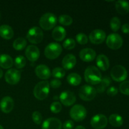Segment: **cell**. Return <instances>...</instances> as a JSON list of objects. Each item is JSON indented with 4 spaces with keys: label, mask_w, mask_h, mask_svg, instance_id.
Listing matches in <instances>:
<instances>
[{
    "label": "cell",
    "mask_w": 129,
    "mask_h": 129,
    "mask_svg": "<svg viewBox=\"0 0 129 129\" xmlns=\"http://www.w3.org/2000/svg\"><path fill=\"white\" fill-rule=\"evenodd\" d=\"M121 22L120 19L118 17H113L110 20V26L111 29L113 31H117L119 30L120 27Z\"/></svg>",
    "instance_id": "30"
},
{
    "label": "cell",
    "mask_w": 129,
    "mask_h": 129,
    "mask_svg": "<svg viewBox=\"0 0 129 129\" xmlns=\"http://www.w3.org/2000/svg\"><path fill=\"white\" fill-rule=\"evenodd\" d=\"M107 46L113 50L120 49L123 45V39L122 37L117 34H111L106 40Z\"/></svg>",
    "instance_id": "9"
},
{
    "label": "cell",
    "mask_w": 129,
    "mask_h": 129,
    "mask_svg": "<svg viewBox=\"0 0 129 129\" xmlns=\"http://www.w3.org/2000/svg\"><path fill=\"white\" fill-rule=\"evenodd\" d=\"M0 19H1V14H0Z\"/></svg>",
    "instance_id": "45"
},
{
    "label": "cell",
    "mask_w": 129,
    "mask_h": 129,
    "mask_svg": "<svg viewBox=\"0 0 129 129\" xmlns=\"http://www.w3.org/2000/svg\"><path fill=\"white\" fill-rule=\"evenodd\" d=\"M26 59L22 55H18L15 58V65L18 69H21V68H24L26 65Z\"/></svg>",
    "instance_id": "31"
},
{
    "label": "cell",
    "mask_w": 129,
    "mask_h": 129,
    "mask_svg": "<svg viewBox=\"0 0 129 129\" xmlns=\"http://www.w3.org/2000/svg\"><path fill=\"white\" fill-rule=\"evenodd\" d=\"M69 114L74 121L81 122L86 117V109L81 105H76L71 108Z\"/></svg>",
    "instance_id": "8"
},
{
    "label": "cell",
    "mask_w": 129,
    "mask_h": 129,
    "mask_svg": "<svg viewBox=\"0 0 129 129\" xmlns=\"http://www.w3.org/2000/svg\"><path fill=\"white\" fill-rule=\"evenodd\" d=\"M0 129H4V128H3V127L1 125H0Z\"/></svg>",
    "instance_id": "44"
},
{
    "label": "cell",
    "mask_w": 129,
    "mask_h": 129,
    "mask_svg": "<svg viewBox=\"0 0 129 129\" xmlns=\"http://www.w3.org/2000/svg\"><path fill=\"white\" fill-rule=\"evenodd\" d=\"M13 65V60L10 55L8 54L0 55V66L3 69L11 68Z\"/></svg>",
    "instance_id": "24"
},
{
    "label": "cell",
    "mask_w": 129,
    "mask_h": 129,
    "mask_svg": "<svg viewBox=\"0 0 129 129\" xmlns=\"http://www.w3.org/2000/svg\"><path fill=\"white\" fill-rule=\"evenodd\" d=\"M52 37L56 41H62L64 39L66 35L65 28L61 26H57L54 28L52 31Z\"/></svg>",
    "instance_id": "21"
},
{
    "label": "cell",
    "mask_w": 129,
    "mask_h": 129,
    "mask_svg": "<svg viewBox=\"0 0 129 129\" xmlns=\"http://www.w3.org/2000/svg\"><path fill=\"white\" fill-rule=\"evenodd\" d=\"M14 108V101L10 96H5L0 102V109L3 113H8Z\"/></svg>",
    "instance_id": "14"
},
{
    "label": "cell",
    "mask_w": 129,
    "mask_h": 129,
    "mask_svg": "<svg viewBox=\"0 0 129 129\" xmlns=\"http://www.w3.org/2000/svg\"><path fill=\"white\" fill-rule=\"evenodd\" d=\"M75 129H86L84 127H83L82 125H78L76 127Z\"/></svg>",
    "instance_id": "42"
},
{
    "label": "cell",
    "mask_w": 129,
    "mask_h": 129,
    "mask_svg": "<svg viewBox=\"0 0 129 129\" xmlns=\"http://www.w3.org/2000/svg\"><path fill=\"white\" fill-rule=\"evenodd\" d=\"M26 38L31 44H39L44 39V33L39 27L34 26L28 30L26 34Z\"/></svg>",
    "instance_id": "5"
},
{
    "label": "cell",
    "mask_w": 129,
    "mask_h": 129,
    "mask_svg": "<svg viewBox=\"0 0 129 129\" xmlns=\"http://www.w3.org/2000/svg\"><path fill=\"white\" fill-rule=\"evenodd\" d=\"M108 124L107 117L103 114H98L93 117L91 120V125L94 129H103Z\"/></svg>",
    "instance_id": "10"
},
{
    "label": "cell",
    "mask_w": 129,
    "mask_h": 129,
    "mask_svg": "<svg viewBox=\"0 0 129 129\" xmlns=\"http://www.w3.org/2000/svg\"><path fill=\"white\" fill-rule=\"evenodd\" d=\"M122 31L124 34H129V23H125L122 25Z\"/></svg>",
    "instance_id": "41"
},
{
    "label": "cell",
    "mask_w": 129,
    "mask_h": 129,
    "mask_svg": "<svg viewBox=\"0 0 129 129\" xmlns=\"http://www.w3.org/2000/svg\"><path fill=\"white\" fill-rule=\"evenodd\" d=\"M53 76L56 78H62L65 76L66 72L63 68H55L52 70V73Z\"/></svg>",
    "instance_id": "32"
},
{
    "label": "cell",
    "mask_w": 129,
    "mask_h": 129,
    "mask_svg": "<svg viewBox=\"0 0 129 129\" xmlns=\"http://www.w3.org/2000/svg\"><path fill=\"white\" fill-rule=\"evenodd\" d=\"M59 22L64 26H69L73 23V18L69 15H61L59 17Z\"/></svg>",
    "instance_id": "29"
},
{
    "label": "cell",
    "mask_w": 129,
    "mask_h": 129,
    "mask_svg": "<svg viewBox=\"0 0 129 129\" xmlns=\"http://www.w3.org/2000/svg\"><path fill=\"white\" fill-rule=\"evenodd\" d=\"M96 65L102 71H107L110 67L108 58L104 54H100L96 58Z\"/></svg>",
    "instance_id": "20"
},
{
    "label": "cell",
    "mask_w": 129,
    "mask_h": 129,
    "mask_svg": "<svg viewBox=\"0 0 129 129\" xmlns=\"http://www.w3.org/2000/svg\"><path fill=\"white\" fill-rule=\"evenodd\" d=\"M63 129H73L74 127V122L71 120H66L62 125Z\"/></svg>",
    "instance_id": "40"
},
{
    "label": "cell",
    "mask_w": 129,
    "mask_h": 129,
    "mask_svg": "<svg viewBox=\"0 0 129 129\" xmlns=\"http://www.w3.org/2000/svg\"><path fill=\"white\" fill-rule=\"evenodd\" d=\"M68 82L72 86H78L81 82V77L77 73H71L67 78Z\"/></svg>",
    "instance_id": "26"
},
{
    "label": "cell",
    "mask_w": 129,
    "mask_h": 129,
    "mask_svg": "<svg viewBox=\"0 0 129 129\" xmlns=\"http://www.w3.org/2000/svg\"><path fill=\"white\" fill-rule=\"evenodd\" d=\"M50 91V84L46 81H42L36 84L34 89V94L37 99L43 100L47 97Z\"/></svg>",
    "instance_id": "2"
},
{
    "label": "cell",
    "mask_w": 129,
    "mask_h": 129,
    "mask_svg": "<svg viewBox=\"0 0 129 129\" xmlns=\"http://www.w3.org/2000/svg\"><path fill=\"white\" fill-rule=\"evenodd\" d=\"M110 123L113 127H120L123 125V119L120 115L118 114H112L110 116L108 119Z\"/></svg>",
    "instance_id": "25"
},
{
    "label": "cell",
    "mask_w": 129,
    "mask_h": 129,
    "mask_svg": "<svg viewBox=\"0 0 129 129\" xmlns=\"http://www.w3.org/2000/svg\"><path fill=\"white\" fill-rule=\"evenodd\" d=\"M59 99H60V102L64 105L69 107V106L73 105L75 103L76 98L75 94L73 92L66 90L62 92L61 94L59 96Z\"/></svg>",
    "instance_id": "12"
},
{
    "label": "cell",
    "mask_w": 129,
    "mask_h": 129,
    "mask_svg": "<svg viewBox=\"0 0 129 129\" xmlns=\"http://www.w3.org/2000/svg\"><path fill=\"white\" fill-rule=\"evenodd\" d=\"M110 75L112 79L117 82L124 81L127 78L128 73L125 68L121 65L115 66L112 69Z\"/></svg>",
    "instance_id": "6"
},
{
    "label": "cell",
    "mask_w": 129,
    "mask_h": 129,
    "mask_svg": "<svg viewBox=\"0 0 129 129\" xmlns=\"http://www.w3.org/2000/svg\"><path fill=\"white\" fill-rule=\"evenodd\" d=\"M14 35L13 28L8 25H3L0 26V36L6 40L12 39Z\"/></svg>",
    "instance_id": "22"
},
{
    "label": "cell",
    "mask_w": 129,
    "mask_h": 129,
    "mask_svg": "<svg viewBox=\"0 0 129 129\" xmlns=\"http://www.w3.org/2000/svg\"><path fill=\"white\" fill-rule=\"evenodd\" d=\"M32 120L36 124L39 125L42 121V116L38 111H35L32 113Z\"/></svg>",
    "instance_id": "37"
},
{
    "label": "cell",
    "mask_w": 129,
    "mask_h": 129,
    "mask_svg": "<svg viewBox=\"0 0 129 129\" xmlns=\"http://www.w3.org/2000/svg\"><path fill=\"white\" fill-rule=\"evenodd\" d=\"M76 64V58L73 54H69L63 58L62 64L63 68L66 70L71 69L75 66Z\"/></svg>",
    "instance_id": "19"
},
{
    "label": "cell",
    "mask_w": 129,
    "mask_h": 129,
    "mask_svg": "<svg viewBox=\"0 0 129 129\" xmlns=\"http://www.w3.org/2000/svg\"><path fill=\"white\" fill-rule=\"evenodd\" d=\"M62 47L60 44L55 42H52L48 44L44 50L45 57L49 59H55L61 54Z\"/></svg>",
    "instance_id": "4"
},
{
    "label": "cell",
    "mask_w": 129,
    "mask_h": 129,
    "mask_svg": "<svg viewBox=\"0 0 129 129\" xmlns=\"http://www.w3.org/2000/svg\"><path fill=\"white\" fill-rule=\"evenodd\" d=\"M5 78L8 84L14 85L20 81L21 78V73L20 71L16 69H10L5 74Z\"/></svg>",
    "instance_id": "11"
},
{
    "label": "cell",
    "mask_w": 129,
    "mask_h": 129,
    "mask_svg": "<svg viewBox=\"0 0 129 129\" xmlns=\"http://www.w3.org/2000/svg\"><path fill=\"white\" fill-rule=\"evenodd\" d=\"M3 75V71L0 69V78H1Z\"/></svg>",
    "instance_id": "43"
},
{
    "label": "cell",
    "mask_w": 129,
    "mask_h": 129,
    "mask_svg": "<svg viewBox=\"0 0 129 129\" xmlns=\"http://www.w3.org/2000/svg\"><path fill=\"white\" fill-rule=\"evenodd\" d=\"M62 83L60 81H59V79H54L50 81V86L53 88H57L61 86Z\"/></svg>",
    "instance_id": "39"
},
{
    "label": "cell",
    "mask_w": 129,
    "mask_h": 129,
    "mask_svg": "<svg viewBox=\"0 0 129 129\" xmlns=\"http://www.w3.org/2000/svg\"><path fill=\"white\" fill-rule=\"evenodd\" d=\"M107 93L108 96H115L116 94L118 93V89H117V88H116L115 87H110V88L107 89Z\"/></svg>",
    "instance_id": "38"
},
{
    "label": "cell",
    "mask_w": 129,
    "mask_h": 129,
    "mask_svg": "<svg viewBox=\"0 0 129 129\" xmlns=\"http://www.w3.org/2000/svg\"><path fill=\"white\" fill-rule=\"evenodd\" d=\"M25 55L30 61H36L40 57V51L39 48L34 45H30L26 47Z\"/></svg>",
    "instance_id": "16"
},
{
    "label": "cell",
    "mask_w": 129,
    "mask_h": 129,
    "mask_svg": "<svg viewBox=\"0 0 129 129\" xmlns=\"http://www.w3.org/2000/svg\"><path fill=\"white\" fill-rule=\"evenodd\" d=\"M81 59L84 62H91L96 57V52L90 48L82 49L79 52Z\"/></svg>",
    "instance_id": "18"
},
{
    "label": "cell",
    "mask_w": 129,
    "mask_h": 129,
    "mask_svg": "<svg viewBox=\"0 0 129 129\" xmlns=\"http://www.w3.org/2000/svg\"><path fill=\"white\" fill-rule=\"evenodd\" d=\"M76 46V42L73 39H66L65 41L63 42V47L65 48L66 49L68 50H71V49H74Z\"/></svg>",
    "instance_id": "34"
},
{
    "label": "cell",
    "mask_w": 129,
    "mask_h": 129,
    "mask_svg": "<svg viewBox=\"0 0 129 129\" xmlns=\"http://www.w3.org/2000/svg\"><path fill=\"white\" fill-rule=\"evenodd\" d=\"M57 17L54 14L47 13L43 15L39 20V25L45 30L52 29L57 23Z\"/></svg>",
    "instance_id": "3"
},
{
    "label": "cell",
    "mask_w": 129,
    "mask_h": 129,
    "mask_svg": "<svg viewBox=\"0 0 129 129\" xmlns=\"http://www.w3.org/2000/svg\"><path fill=\"white\" fill-rule=\"evenodd\" d=\"M89 40L94 44H102L106 38V34L103 30L96 29L93 30L89 34Z\"/></svg>",
    "instance_id": "13"
},
{
    "label": "cell",
    "mask_w": 129,
    "mask_h": 129,
    "mask_svg": "<svg viewBox=\"0 0 129 129\" xmlns=\"http://www.w3.org/2000/svg\"><path fill=\"white\" fill-rule=\"evenodd\" d=\"M115 8L119 14L124 15L129 12V3L128 1L119 0L115 3Z\"/></svg>",
    "instance_id": "23"
},
{
    "label": "cell",
    "mask_w": 129,
    "mask_h": 129,
    "mask_svg": "<svg viewBox=\"0 0 129 129\" xmlns=\"http://www.w3.org/2000/svg\"><path fill=\"white\" fill-rule=\"evenodd\" d=\"M84 79L87 83L92 85L98 84L102 81V73L95 66H89L84 71Z\"/></svg>",
    "instance_id": "1"
},
{
    "label": "cell",
    "mask_w": 129,
    "mask_h": 129,
    "mask_svg": "<svg viewBox=\"0 0 129 129\" xmlns=\"http://www.w3.org/2000/svg\"><path fill=\"white\" fill-rule=\"evenodd\" d=\"M111 79L108 76H105L102 79L100 83H99V86H98V87L96 89V91L98 93H103L105 90L106 89V88L111 84Z\"/></svg>",
    "instance_id": "27"
},
{
    "label": "cell",
    "mask_w": 129,
    "mask_h": 129,
    "mask_svg": "<svg viewBox=\"0 0 129 129\" xmlns=\"http://www.w3.org/2000/svg\"><path fill=\"white\" fill-rule=\"evenodd\" d=\"M120 91L125 95H129V81H124L119 86Z\"/></svg>",
    "instance_id": "33"
},
{
    "label": "cell",
    "mask_w": 129,
    "mask_h": 129,
    "mask_svg": "<svg viewBox=\"0 0 129 129\" xmlns=\"http://www.w3.org/2000/svg\"><path fill=\"white\" fill-rule=\"evenodd\" d=\"M26 45V40L24 38L19 37L14 41L13 44V47L16 50H21Z\"/></svg>",
    "instance_id": "28"
},
{
    "label": "cell",
    "mask_w": 129,
    "mask_h": 129,
    "mask_svg": "<svg viewBox=\"0 0 129 129\" xmlns=\"http://www.w3.org/2000/svg\"><path fill=\"white\" fill-rule=\"evenodd\" d=\"M50 111L54 113H58L61 111L62 105L59 102H54L50 105Z\"/></svg>",
    "instance_id": "36"
},
{
    "label": "cell",
    "mask_w": 129,
    "mask_h": 129,
    "mask_svg": "<svg viewBox=\"0 0 129 129\" xmlns=\"http://www.w3.org/2000/svg\"><path fill=\"white\" fill-rule=\"evenodd\" d=\"M35 71L38 78L41 79H49L51 75L50 69L44 64H40V65L37 66L35 68Z\"/></svg>",
    "instance_id": "17"
},
{
    "label": "cell",
    "mask_w": 129,
    "mask_h": 129,
    "mask_svg": "<svg viewBox=\"0 0 129 129\" xmlns=\"http://www.w3.org/2000/svg\"><path fill=\"white\" fill-rule=\"evenodd\" d=\"M96 91L94 88L89 85H83L79 90V96L83 100L91 101L96 95Z\"/></svg>",
    "instance_id": "7"
},
{
    "label": "cell",
    "mask_w": 129,
    "mask_h": 129,
    "mask_svg": "<svg viewBox=\"0 0 129 129\" xmlns=\"http://www.w3.org/2000/svg\"><path fill=\"white\" fill-rule=\"evenodd\" d=\"M62 125L59 119L57 118H49L42 123V129H61Z\"/></svg>",
    "instance_id": "15"
},
{
    "label": "cell",
    "mask_w": 129,
    "mask_h": 129,
    "mask_svg": "<svg viewBox=\"0 0 129 129\" xmlns=\"http://www.w3.org/2000/svg\"><path fill=\"white\" fill-rule=\"evenodd\" d=\"M76 39L77 42L81 45H84V44H87L88 42V37L86 36V34H83V33L78 34L76 37Z\"/></svg>",
    "instance_id": "35"
}]
</instances>
